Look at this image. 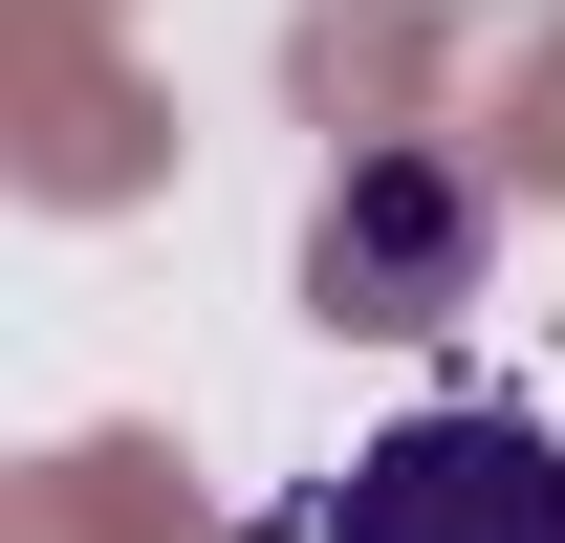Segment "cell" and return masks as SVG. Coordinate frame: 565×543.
Here are the masks:
<instances>
[{"label": "cell", "instance_id": "6da1fadb", "mask_svg": "<svg viewBox=\"0 0 565 543\" xmlns=\"http://www.w3.org/2000/svg\"><path fill=\"white\" fill-rule=\"evenodd\" d=\"M327 543H565V435L435 392V413H392V435L327 478Z\"/></svg>", "mask_w": 565, "mask_h": 543}, {"label": "cell", "instance_id": "7a4b0ae2", "mask_svg": "<svg viewBox=\"0 0 565 543\" xmlns=\"http://www.w3.org/2000/svg\"><path fill=\"white\" fill-rule=\"evenodd\" d=\"M305 305L327 327H457L479 305V174L457 152H349L305 217Z\"/></svg>", "mask_w": 565, "mask_h": 543}]
</instances>
